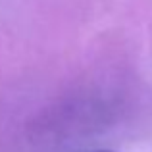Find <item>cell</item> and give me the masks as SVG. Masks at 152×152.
Returning a JSON list of instances; mask_svg holds the SVG:
<instances>
[{"label": "cell", "mask_w": 152, "mask_h": 152, "mask_svg": "<svg viewBox=\"0 0 152 152\" xmlns=\"http://www.w3.org/2000/svg\"><path fill=\"white\" fill-rule=\"evenodd\" d=\"M96 152H110V150H96Z\"/></svg>", "instance_id": "cell-1"}]
</instances>
